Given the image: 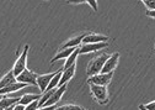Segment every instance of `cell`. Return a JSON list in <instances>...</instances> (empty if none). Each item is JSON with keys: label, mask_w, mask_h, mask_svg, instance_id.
Here are the masks:
<instances>
[{"label": "cell", "mask_w": 155, "mask_h": 110, "mask_svg": "<svg viewBox=\"0 0 155 110\" xmlns=\"http://www.w3.org/2000/svg\"><path fill=\"white\" fill-rule=\"evenodd\" d=\"M108 57H110V54H107V53H100V54H97V56H95L87 64L86 74L89 77H91V76H95V74L101 73L106 61L108 60Z\"/></svg>", "instance_id": "cell-1"}, {"label": "cell", "mask_w": 155, "mask_h": 110, "mask_svg": "<svg viewBox=\"0 0 155 110\" xmlns=\"http://www.w3.org/2000/svg\"><path fill=\"white\" fill-rule=\"evenodd\" d=\"M90 91L94 99L100 105H105L108 103V89L107 85H95L90 84Z\"/></svg>", "instance_id": "cell-2"}, {"label": "cell", "mask_w": 155, "mask_h": 110, "mask_svg": "<svg viewBox=\"0 0 155 110\" xmlns=\"http://www.w3.org/2000/svg\"><path fill=\"white\" fill-rule=\"evenodd\" d=\"M28 50H30V46L28 45H25L22 52L18 54V57H17L15 64H14L12 70H14L16 77H18L27 68V54H28Z\"/></svg>", "instance_id": "cell-3"}, {"label": "cell", "mask_w": 155, "mask_h": 110, "mask_svg": "<svg viewBox=\"0 0 155 110\" xmlns=\"http://www.w3.org/2000/svg\"><path fill=\"white\" fill-rule=\"evenodd\" d=\"M112 76H113V72L111 73H99V74H95L89 77L87 79V84H95V85H108L110 82L112 81Z\"/></svg>", "instance_id": "cell-4"}, {"label": "cell", "mask_w": 155, "mask_h": 110, "mask_svg": "<svg viewBox=\"0 0 155 110\" xmlns=\"http://www.w3.org/2000/svg\"><path fill=\"white\" fill-rule=\"evenodd\" d=\"M37 76L38 74H36L32 70L26 68L21 74L17 77V82H22V83H26L30 85H37Z\"/></svg>", "instance_id": "cell-5"}, {"label": "cell", "mask_w": 155, "mask_h": 110, "mask_svg": "<svg viewBox=\"0 0 155 110\" xmlns=\"http://www.w3.org/2000/svg\"><path fill=\"white\" fill-rule=\"evenodd\" d=\"M118 61H120V53L118 52H114V53L110 54V57L106 61L101 73H111V72H113L116 69V67H117V64H118Z\"/></svg>", "instance_id": "cell-6"}, {"label": "cell", "mask_w": 155, "mask_h": 110, "mask_svg": "<svg viewBox=\"0 0 155 110\" xmlns=\"http://www.w3.org/2000/svg\"><path fill=\"white\" fill-rule=\"evenodd\" d=\"M57 74V72H53V73H48V74H40L37 76V87L40 88V90L42 93L47 90L51 81L54 78V76Z\"/></svg>", "instance_id": "cell-7"}, {"label": "cell", "mask_w": 155, "mask_h": 110, "mask_svg": "<svg viewBox=\"0 0 155 110\" xmlns=\"http://www.w3.org/2000/svg\"><path fill=\"white\" fill-rule=\"evenodd\" d=\"M108 46V42H100V43H86V45H81L79 47V52L80 54H87L91 52H96L100 51L102 48H106Z\"/></svg>", "instance_id": "cell-8"}, {"label": "cell", "mask_w": 155, "mask_h": 110, "mask_svg": "<svg viewBox=\"0 0 155 110\" xmlns=\"http://www.w3.org/2000/svg\"><path fill=\"white\" fill-rule=\"evenodd\" d=\"M100 42H108V36L101 35V33H92L87 32L83 40V45L86 43H100Z\"/></svg>", "instance_id": "cell-9"}, {"label": "cell", "mask_w": 155, "mask_h": 110, "mask_svg": "<svg viewBox=\"0 0 155 110\" xmlns=\"http://www.w3.org/2000/svg\"><path fill=\"white\" fill-rule=\"evenodd\" d=\"M27 85L28 84L22 83V82H15V83H12L10 85H6L4 88H0V94H2V95H5L6 94L8 95V94H11V93H15V91H17V90L24 89Z\"/></svg>", "instance_id": "cell-10"}, {"label": "cell", "mask_w": 155, "mask_h": 110, "mask_svg": "<svg viewBox=\"0 0 155 110\" xmlns=\"http://www.w3.org/2000/svg\"><path fill=\"white\" fill-rule=\"evenodd\" d=\"M65 90H67V84L64 85H61V87H58L57 90L54 91V94L51 97V99L45 104V106H51V105H55L58 101H59L63 97V94L65 93Z\"/></svg>", "instance_id": "cell-11"}, {"label": "cell", "mask_w": 155, "mask_h": 110, "mask_svg": "<svg viewBox=\"0 0 155 110\" xmlns=\"http://www.w3.org/2000/svg\"><path fill=\"white\" fill-rule=\"evenodd\" d=\"M86 33L87 32H85V33H80L79 36H75V37H71V39H69L64 45H63V47L62 48H69V47H79V46H81L83 45V40H84V37L86 36Z\"/></svg>", "instance_id": "cell-12"}, {"label": "cell", "mask_w": 155, "mask_h": 110, "mask_svg": "<svg viewBox=\"0 0 155 110\" xmlns=\"http://www.w3.org/2000/svg\"><path fill=\"white\" fill-rule=\"evenodd\" d=\"M75 66H76V64H73V66L69 67L68 69H63L62 78H61V82H59V87L67 84V83L74 77V74H75Z\"/></svg>", "instance_id": "cell-13"}, {"label": "cell", "mask_w": 155, "mask_h": 110, "mask_svg": "<svg viewBox=\"0 0 155 110\" xmlns=\"http://www.w3.org/2000/svg\"><path fill=\"white\" fill-rule=\"evenodd\" d=\"M75 50H76V47L62 48V50H61V51L58 52V53L55 54V56H54V57L52 58V61H51V62H52V63H54L55 61H59V60H64V58L67 60V58H68V57L70 56V54H71V53H73V52H74Z\"/></svg>", "instance_id": "cell-14"}, {"label": "cell", "mask_w": 155, "mask_h": 110, "mask_svg": "<svg viewBox=\"0 0 155 110\" xmlns=\"http://www.w3.org/2000/svg\"><path fill=\"white\" fill-rule=\"evenodd\" d=\"M15 82H17V77L15 76L14 70L11 69V70H9L6 74L2 78V81H0V88H4L6 85H10V84H12Z\"/></svg>", "instance_id": "cell-15"}, {"label": "cell", "mask_w": 155, "mask_h": 110, "mask_svg": "<svg viewBox=\"0 0 155 110\" xmlns=\"http://www.w3.org/2000/svg\"><path fill=\"white\" fill-rule=\"evenodd\" d=\"M18 101H20V98L18 97H5V95H2V100H0V109H6L9 106H12V105H16Z\"/></svg>", "instance_id": "cell-16"}, {"label": "cell", "mask_w": 155, "mask_h": 110, "mask_svg": "<svg viewBox=\"0 0 155 110\" xmlns=\"http://www.w3.org/2000/svg\"><path fill=\"white\" fill-rule=\"evenodd\" d=\"M42 98V94H32V93H28V94H24L21 98H20V104L22 105H28L36 100H40Z\"/></svg>", "instance_id": "cell-17"}, {"label": "cell", "mask_w": 155, "mask_h": 110, "mask_svg": "<svg viewBox=\"0 0 155 110\" xmlns=\"http://www.w3.org/2000/svg\"><path fill=\"white\" fill-rule=\"evenodd\" d=\"M79 47H80V46H79ZM79 47H76V50H75V51L70 54V56L65 60V63H64V66H63V69H68L69 67H71L73 64H75L78 56L80 54V52H79Z\"/></svg>", "instance_id": "cell-18"}, {"label": "cell", "mask_w": 155, "mask_h": 110, "mask_svg": "<svg viewBox=\"0 0 155 110\" xmlns=\"http://www.w3.org/2000/svg\"><path fill=\"white\" fill-rule=\"evenodd\" d=\"M55 110H84V109L80 108L79 105H75V104H64L61 106H57Z\"/></svg>", "instance_id": "cell-19"}, {"label": "cell", "mask_w": 155, "mask_h": 110, "mask_svg": "<svg viewBox=\"0 0 155 110\" xmlns=\"http://www.w3.org/2000/svg\"><path fill=\"white\" fill-rule=\"evenodd\" d=\"M147 10H155V0H145L143 2Z\"/></svg>", "instance_id": "cell-20"}, {"label": "cell", "mask_w": 155, "mask_h": 110, "mask_svg": "<svg viewBox=\"0 0 155 110\" xmlns=\"http://www.w3.org/2000/svg\"><path fill=\"white\" fill-rule=\"evenodd\" d=\"M38 101H40V100H36V101L26 105V109L25 110H37L38 108H40V103H38Z\"/></svg>", "instance_id": "cell-21"}, {"label": "cell", "mask_w": 155, "mask_h": 110, "mask_svg": "<svg viewBox=\"0 0 155 110\" xmlns=\"http://www.w3.org/2000/svg\"><path fill=\"white\" fill-rule=\"evenodd\" d=\"M86 3L92 8V10L97 11V9H99V6H97V0H86Z\"/></svg>", "instance_id": "cell-22"}, {"label": "cell", "mask_w": 155, "mask_h": 110, "mask_svg": "<svg viewBox=\"0 0 155 110\" xmlns=\"http://www.w3.org/2000/svg\"><path fill=\"white\" fill-rule=\"evenodd\" d=\"M57 105H51V106H40L37 110H55Z\"/></svg>", "instance_id": "cell-23"}, {"label": "cell", "mask_w": 155, "mask_h": 110, "mask_svg": "<svg viewBox=\"0 0 155 110\" xmlns=\"http://www.w3.org/2000/svg\"><path fill=\"white\" fill-rule=\"evenodd\" d=\"M148 110H155V100L154 101H150V103H148V104H145L144 105Z\"/></svg>", "instance_id": "cell-24"}, {"label": "cell", "mask_w": 155, "mask_h": 110, "mask_svg": "<svg viewBox=\"0 0 155 110\" xmlns=\"http://www.w3.org/2000/svg\"><path fill=\"white\" fill-rule=\"evenodd\" d=\"M68 4H83L86 3V0H67Z\"/></svg>", "instance_id": "cell-25"}, {"label": "cell", "mask_w": 155, "mask_h": 110, "mask_svg": "<svg viewBox=\"0 0 155 110\" xmlns=\"http://www.w3.org/2000/svg\"><path fill=\"white\" fill-rule=\"evenodd\" d=\"M26 109V105H22L20 103H17L15 106H14V110H25Z\"/></svg>", "instance_id": "cell-26"}, {"label": "cell", "mask_w": 155, "mask_h": 110, "mask_svg": "<svg viewBox=\"0 0 155 110\" xmlns=\"http://www.w3.org/2000/svg\"><path fill=\"white\" fill-rule=\"evenodd\" d=\"M145 15L149 16V17H153V19H155V10H147Z\"/></svg>", "instance_id": "cell-27"}, {"label": "cell", "mask_w": 155, "mask_h": 110, "mask_svg": "<svg viewBox=\"0 0 155 110\" xmlns=\"http://www.w3.org/2000/svg\"><path fill=\"white\" fill-rule=\"evenodd\" d=\"M14 106H15V105H12V106H9V108H6V109H0V110H14Z\"/></svg>", "instance_id": "cell-28"}, {"label": "cell", "mask_w": 155, "mask_h": 110, "mask_svg": "<svg viewBox=\"0 0 155 110\" xmlns=\"http://www.w3.org/2000/svg\"><path fill=\"white\" fill-rule=\"evenodd\" d=\"M139 110H148V109H147V108H145V106L142 104V105H139Z\"/></svg>", "instance_id": "cell-29"}, {"label": "cell", "mask_w": 155, "mask_h": 110, "mask_svg": "<svg viewBox=\"0 0 155 110\" xmlns=\"http://www.w3.org/2000/svg\"><path fill=\"white\" fill-rule=\"evenodd\" d=\"M142 2H145V0H142Z\"/></svg>", "instance_id": "cell-30"}, {"label": "cell", "mask_w": 155, "mask_h": 110, "mask_svg": "<svg viewBox=\"0 0 155 110\" xmlns=\"http://www.w3.org/2000/svg\"><path fill=\"white\" fill-rule=\"evenodd\" d=\"M45 2H47V0H45Z\"/></svg>", "instance_id": "cell-31"}]
</instances>
